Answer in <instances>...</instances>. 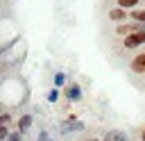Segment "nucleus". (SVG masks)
<instances>
[{
    "instance_id": "12",
    "label": "nucleus",
    "mask_w": 145,
    "mask_h": 141,
    "mask_svg": "<svg viewBox=\"0 0 145 141\" xmlns=\"http://www.w3.org/2000/svg\"><path fill=\"white\" fill-rule=\"evenodd\" d=\"M57 98H59V89H52V91L48 93V100H50V102H57Z\"/></svg>"
},
{
    "instance_id": "3",
    "label": "nucleus",
    "mask_w": 145,
    "mask_h": 141,
    "mask_svg": "<svg viewBox=\"0 0 145 141\" xmlns=\"http://www.w3.org/2000/svg\"><path fill=\"white\" fill-rule=\"evenodd\" d=\"M59 130H61L63 134H70V132L84 130V123H79V121H75V118H68V121H63V123L59 125Z\"/></svg>"
},
{
    "instance_id": "14",
    "label": "nucleus",
    "mask_w": 145,
    "mask_h": 141,
    "mask_svg": "<svg viewBox=\"0 0 145 141\" xmlns=\"http://www.w3.org/2000/svg\"><path fill=\"white\" fill-rule=\"evenodd\" d=\"M9 136V127H0V141H7Z\"/></svg>"
},
{
    "instance_id": "6",
    "label": "nucleus",
    "mask_w": 145,
    "mask_h": 141,
    "mask_svg": "<svg viewBox=\"0 0 145 141\" xmlns=\"http://www.w3.org/2000/svg\"><path fill=\"white\" fill-rule=\"evenodd\" d=\"M29 127H32V116H29V114H23V116L18 118V132L23 134V132H27Z\"/></svg>"
},
{
    "instance_id": "5",
    "label": "nucleus",
    "mask_w": 145,
    "mask_h": 141,
    "mask_svg": "<svg viewBox=\"0 0 145 141\" xmlns=\"http://www.w3.org/2000/svg\"><path fill=\"white\" fill-rule=\"evenodd\" d=\"M102 141H127V134L122 130H109Z\"/></svg>"
},
{
    "instance_id": "16",
    "label": "nucleus",
    "mask_w": 145,
    "mask_h": 141,
    "mask_svg": "<svg viewBox=\"0 0 145 141\" xmlns=\"http://www.w3.org/2000/svg\"><path fill=\"white\" fill-rule=\"evenodd\" d=\"M0 114H5V111H2V102H0Z\"/></svg>"
},
{
    "instance_id": "7",
    "label": "nucleus",
    "mask_w": 145,
    "mask_h": 141,
    "mask_svg": "<svg viewBox=\"0 0 145 141\" xmlns=\"http://www.w3.org/2000/svg\"><path fill=\"white\" fill-rule=\"evenodd\" d=\"M127 16H129V14H127L125 9H120V7H113V9L109 11V18H111V20H125Z\"/></svg>"
},
{
    "instance_id": "4",
    "label": "nucleus",
    "mask_w": 145,
    "mask_h": 141,
    "mask_svg": "<svg viewBox=\"0 0 145 141\" xmlns=\"http://www.w3.org/2000/svg\"><path fill=\"white\" fill-rule=\"evenodd\" d=\"M131 70L134 73H145V52L143 55H136L131 59Z\"/></svg>"
},
{
    "instance_id": "17",
    "label": "nucleus",
    "mask_w": 145,
    "mask_h": 141,
    "mask_svg": "<svg viewBox=\"0 0 145 141\" xmlns=\"http://www.w3.org/2000/svg\"><path fill=\"white\" fill-rule=\"evenodd\" d=\"M86 141H100V139H86Z\"/></svg>"
},
{
    "instance_id": "9",
    "label": "nucleus",
    "mask_w": 145,
    "mask_h": 141,
    "mask_svg": "<svg viewBox=\"0 0 145 141\" xmlns=\"http://www.w3.org/2000/svg\"><path fill=\"white\" fill-rule=\"evenodd\" d=\"M136 2H138V0H118V7L127 11V9H131V7H136Z\"/></svg>"
},
{
    "instance_id": "15",
    "label": "nucleus",
    "mask_w": 145,
    "mask_h": 141,
    "mask_svg": "<svg viewBox=\"0 0 145 141\" xmlns=\"http://www.w3.org/2000/svg\"><path fill=\"white\" fill-rule=\"evenodd\" d=\"M140 141H145V127H143V132H140Z\"/></svg>"
},
{
    "instance_id": "8",
    "label": "nucleus",
    "mask_w": 145,
    "mask_h": 141,
    "mask_svg": "<svg viewBox=\"0 0 145 141\" xmlns=\"http://www.w3.org/2000/svg\"><path fill=\"white\" fill-rule=\"evenodd\" d=\"M129 16L134 18V23H143L145 25V9H134Z\"/></svg>"
},
{
    "instance_id": "2",
    "label": "nucleus",
    "mask_w": 145,
    "mask_h": 141,
    "mask_svg": "<svg viewBox=\"0 0 145 141\" xmlns=\"http://www.w3.org/2000/svg\"><path fill=\"white\" fill-rule=\"evenodd\" d=\"M63 96L70 102H77V100H82V86L79 84H68V86H63Z\"/></svg>"
},
{
    "instance_id": "18",
    "label": "nucleus",
    "mask_w": 145,
    "mask_h": 141,
    "mask_svg": "<svg viewBox=\"0 0 145 141\" xmlns=\"http://www.w3.org/2000/svg\"><path fill=\"white\" fill-rule=\"evenodd\" d=\"M0 55H2V48H0Z\"/></svg>"
},
{
    "instance_id": "1",
    "label": "nucleus",
    "mask_w": 145,
    "mask_h": 141,
    "mask_svg": "<svg viewBox=\"0 0 145 141\" xmlns=\"http://www.w3.org/2000/svg\"><path fill=\"white\" fill-rule=\"evenodd\" d=\"M143 43H145V32H134V34L125 36V48H129V50H134Z\"/></svg>"
},
{
    "instance_id": "10",
    "label": "nucleus",
    "mask_w": 145,
    "mask_h": 141,
    "mask_svg": "<svg viewBox=\"0 0 145 141\" xmlns=\"http://www.w3.org/2000/svg\"><path fill=\"white\" fill-rule=\"evenodd\" d=\"M66 84V75L63 73H57L54 75V89H59V86H63Z\"/></svg>"
},
{
    "instance_id": "13",
    "label": "nucleus",
    "mask_w": 145,
    "mask_h": 141,
    "mask_svg": "<svg viewBox=\"0 0 145 141\" xmlns=\"http://www.w3.org/2000/svg\"><path fill=\"white\" fill-rule=\"evenodd\" d=\"M7 141H20V132H9Z\"/></svg>"
},
{
    "instance_id": "11",
    "label": "nucleus",
    "mask_w": 145,
    "mask_h": 141,
    "mask_svg": "<svg viewBox=\"0 0 145 141\" xmlns=\"http://www.w3.org/2000/svg\"><path fill=\"white\" fill-rule=\"evenodd\" d=\"M9 123H11V116L9 114H0V127H9Z\"/></svg>"
}]
</instances>
